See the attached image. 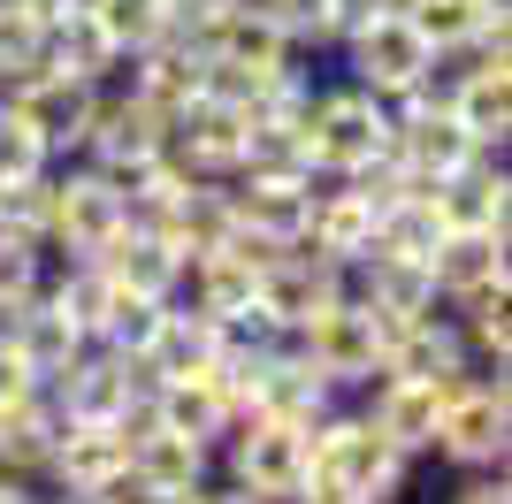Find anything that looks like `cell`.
I'll return each mask as SVG.
<instances>
[{
	"label": "cell",
	"instance_id": "obj_33",
	"mask_svg": "<svg viewBox=\"0 0 512 504\" xmlns=\"http://www.w3.org/2000/svg\"><path fill=\"white\" fill-rule=\"evenodd\" d=\"M245 8H260L299 54H314V62L329 54V16H321V0H245Z\"/></svg>",
	"mask_w": 512,
	"mask_h": 504
},
{
	"label": "cell",
	"instance_id": "obj_20",
	"mask_svg": "<svg viewBox=\"0 0 512 504\" xmlns=\"http://www.w3.org/2000/svg\"><path fill=\"white\" fill-rule=\"evenodd\" d=\"M398 16L421 31V46L444 62V54H467L474 39L490 31H512V0H406Z\"/></svg>",
	"mask_w": 512,
	"mask_h": 504
},
{
	"label": "cell",
	"instance_id": "obj_32",
	"mask_svg": "<svg viewBox=\"0 0 512 504\" xmlns=\"http://www.w3.org/2000/svg\"><path fill=\"white\" fill-rule=\"evenodd\" d=\"M46 168H54L46 138L23 123L16 107H0V191H8V184H31V176H46Z\"/></svg>",
	"mask_w": 512,
	"mask_h": 504
},
{
	"label": "cell",
	"instance_id": "obj_10",
	"mask_svg": "<svg viewBox=\"0 0 512 504\" xmlns=\"http://www.w3.org/2000/svg\"><path fill=\"white\" fill-rule=\"evenodd\" d=\"M344 291H352V275H344L337 260H321L314 245H283L253 283V298L268 306V321H276L283 336H299L306 321H314L321 306H337Z\"/></svg>",
	"mask_w": 512,
	"mask_h": 504
},
{
	"label": "cell",
	"instance_id": "obj_43",
	"mask_svg": "<svg viewBox=\"0 0 512 504\" xmlns=\"http://www.w3.org/2000/svg\"><path fill=\"white\" fill-rule=\"evenodd\" d=\"M46 504H54V497H46Z\"/></svg>",
	"mask_w": 512,
	"mask_h": 504
},
{
	"label": "cell",
	"instance_id": "obj_5",
	"mask_svg": "<svg viewBox=\"0 0 512 504\" xmlns=\"http://www.w3.org/2000/svg\"><path fill=\"white\" fill-rule=\"evenodd\" d=\"M214 482H237L268 504H299L306 497V428L245 413L230 436L214 443Z\"/></svg>",
	"mask_w": 512,
	"mask_h": 504
},
{
	"label": "cell",
	"instance_id": "obj_27",
	"mask_svg": "<svg viewBox=\"0 0 512 504\" xmlns=\"http://www.w3.org/2000/svg\"><path fill=\"white\" fill-rule=\"evenodd\" d=\"M207 54H214V62H230V69H253V77H276V69H291V62H314V54H299L260 8H237V16L207 39Z\"/></svg>",
	"mask_w": 512,
	"mask_h": 504
},
{
	"label": "cell",
	"instance_id": "obj_41",
	"mask_svg": "<svg viewBox=\"0 0 512 504\" xmlns=\"http://www.w3.org/2000/svg\"><path fill=\"white\" fill-rule=\"evenodd\" d=\"M299 504H360V497H344V489H306Z\"/></svg>",
	"mask_w": 512,
	"mask_h": 504
},
{
	"label": "cell",
	"instance_id": "obj_17",
	"mask_svg": "<svg viewBox=\"0 0 512 504\" xmlns=\"http://www.w3.org/2000/svg\"><path fill=\"white\" fill-rule=\"evenodd\" d=\"M115 466H130L123 428L115 420H69L62 436H54V459H46V497H85Z\"/></svg>",
	"mask_w": 512,
	"mask_h": 504
},
{
	"label": "cell",
	"instance_id": "obj_6",
	"mask_svg": "<svg viewBox=\"0 0 512 504\" xmlns=\"http://www.w3.org/2000/svg\"><path fill=\"white\" fill-rule=\"evenodd\" d=\"M329 62H337V77H352L360 92H375V100H406L413 84L436 69V54L421 46V31H413L398 8H383L375 23H360L352 39L329 46Z\"/></svg>",
	"mask_w": 512,
	"mask_h": 504
},
{
	"label": "cell",
	"instance_id": "obj_12",
	"mask_svg": "<svg viewBox=\"0 0 512 504\" xmlns=\"http://www.w3.org/2000/svg\"><path fill=\"white\" fill-rule=\"evenodd\" d=\"M428 207L444 230H497L512 237V168L505 153H474L467 168H451L428 184Z\"/></svg>",
	"mask_w": 512,
	"mask_h": 504
},
{
	"label": "cell",
	"instance_id": "obj_40",
	"mask_svg": "<svg viewBox=\"0 0 512 504\" xmlns=\"http://www.w3.org/2000/svg\"><path fill=\"white\" fill-rule=\"evenodd\" d=\"M207 504H268V497H253V489H237V482H207Z\"/></svg>",
	"mask_w": 512,
	"mask_h": 504
},
{
	"label": "cell",
	"instance_id": "obj_8",
	"mask_svg": "<svg viewBox=\"0 0 512 504\" xmlns=\"http://www.w3.org/2000/svg\"><path fill=\"white\" fill-rule=\"evenodd\" d=\"M153 390H161V375H153L146 359H123V352H107V344H85L69 367L46 375V398L62 405L69 420H115L130 398H153Z\"/></svg>",
	"mask_w": 512,
	"mask_h": 504
},
{
	"label": "cell",
	"instance_id": "obj_14",
	"mask_svg": "<svg viewBox=\"0 0 512 504\" xmlns=\"http://www.w3.org/2000/svg\"><path fill=\"white\" fill-rule=\"evenodd\" d=\"M314 184L321 176H230V207H237V230L268 237V245H299L306 237V214H314Z\"/></svg>",
	"mask_w": 512,
	"mask_h": 504
},
{
	"label": "cell",
	"instance_id": "obj_11",
	"mask_svg": "<svg viewBox=\"0 0 512 504\" xmlns=\"http://www.w3.org/2000/svg\"><path fill=\"white\" fill-rule=\"evenodd\" d=\"M329 405H337V390L314 375V359H306L291 336H283L276 352L245 359V413H260V420H291V428H314Z\"/></svg>",
	"mask_w": 512,
	"mask_h": 504
},
{
	"label": "cell",
	"instance_id": "obj_34",
	"mask_svg": "<svg viewBox=\"0 0 512 504\" xmlns=\"http://www.w3.org/2000/svg\"><path fill=\"white\" fill-rule=\"evenodd\" d=\"M46 54V16L23 0H0V69H31Z\"/></svg>",
	"mask_w": 512,
	"mask_h": 504
},
{
	"label": "cell",
	"instance_id": "obj_25",
	"mask_svg": "<svg viewBox=\"0 0 512 504\" xmlns=\"http://www.w3.org/2000/svg\"><path fill=\"white\" fill-rule=\"evenodd\" d=\"M153 420L176 428V436H199V443H222L237 428V413H230V398H222L214 367H199V375H169L161 390H153Z\"/></svg>",
	"mask_w": 512,
	"mask_h": 504
},
{
	"label": "cell",
	"instance_id": "obj_19",
	"mask_svg": "<svg viewBox=\"0 0 512 504\" xmlns=\"http://www.w3.org/2000/svg\"><path fill=\"white\" fill-rule=\"evenodd\" d=\"M130 474H138L153 497H169V489H207L214 482V443L176 436V428L146 420V428L130 436Z\"/></svg>",
	"mask_w": 512,
	"mask_h": 504
},
{
	"label": "cell",
	"instance_id": "obj_37",
	"mask_svg": "<svg viewBox=\"0 0 512 504\" xmlns=\"http://www.w3.org/2000/svg\"><path fill=\"white\" fill-rule=\"evenodd\" d=\"M39 390H46V382L31 375V367H23V352L8 344V336H0V413H16V405H31Z\"/></svg>",
	"mask_w": 512,
	"mask_h": 504
},
{
	"label": "cell",
	"instance_id": "obj_39",
	"mask_svg": "<svg viewBox=\"0 0 512 504\" xmlns=\"http://www.w3.org/2000/svg\"><path fill=\"white\" fill-rule=\"evenodd\" d=\"M0 504H46V482H31V474H8V466H0Z\"/></svg>",
	"mask_w": 512,
	"mask_h": 504
},
{
	"label": "cell",
	"instance_id": "obj_18",
	"mask_svg": "<svg viewBox=\"0 0 512 504\" xmlns=\"http://www.w3.org/2000/svg\"><path fill=\"white\" fill-rule=\"evenodd\" d=\"M85 260H100V268L138 298H176V283H184V252L161 230H138V222H123V230L107 237L100 252H85Z\"/></svg>",
	"mask_w": 512,
	"mask_h": 504
},
{
	"label": "cell",
	"instance_id": "obj_1",
	"mask_svg": "<svg viewBox=\"0 0 512 504\" xmlns=\"http://www.w3.org/2000/svg\"><path fill=\"white\" fill-rule=\"evenodd\" d=\"M413 482H421V459H406L352 398H337L306 428V489H344L360 504H413Z\"/></svg>",
	"mask_w": 512,
	"mask_h": 504
},
{
	"label": "cell",
	"instance_id": "obj_36",
	"mask_svg": "<svg viewBox=\"0 0 512 504\" xmlns=\"http://www.w3.org/2000/svg\"><path fill=\"white\" fill-rule=\"evenodd\" d=\"M444 504H512L505 466H467V474H459V482L444 489Z\"/></svg>",
	"mask_w": 512,
	"mask_h": 504
},
{
	"label": "cell",
	"instance_id": "obj_35",
	"mask_svg": "<svg viewBox=\"0 0 512 504\" xmlns=\"http://www.w3.org/2000/svg\"><path fill=\"white\" fill-rule=\"evenodd\" d=\"M39 283H46V252L16 245V237H0V314H8V306H23Z\"/></svg>",
	"mask_w": 512,
	"mask_h": 504
},
{
	"label": "cell",
	"instance_id": "obj_24",
	"mask_svg": "<svg viewBox=\"0 0 512 504\" xmlns=\"http://www.w3.org/2000/svg\"><path fill=\"white\" fill-rule=\"evenodd\" d=\"M39 62L62 69V77H77V84H115L123 77V54H115V39L92 23V8H62V16L46 23V54Z\"/></svg>",
	"mask_w": 512,
	"mask_h": 504
},
{
	"label": "cell",
	"instance_id": "obj_28",
	"mask_svg": "<svg viewBox=\"0 0 512 504\" xmlns=\"http://www.w3.org/2000/svg\"><path fill=\"white\" fill-rule=\"evenodd\" d=\"M39 291L54 298V306L77 321V336L92 344V336L107 329V306H115V291H123V283H115L100 260H46V283H39Z\"/></svg>",
	"mask_w": 512,
	"mask_h": 504
},
{
	"label": "cell",
	"instance_id": "obj_31",
	"mask_svg": "<svg viewBox=\"0 0 512 504\" xmlns=\"http://www.w3.org/2000/svg\"><path fill=\"white\" fill-rule=\"evenodd\" d=\"M161 306H169V298H138V291H115V306H107V329L92 336V344H107V352H123V359H146L153 329H161Z\"/></svg>",
	"mask_w": 512,
	"mask_h": 504
},
{
	"label": "cell",
	"instance_id": "obj_21",
	"mask_svg": "<svg viewBox=\"0 0 512 504\" xmlns=\"http://www.w3.org/2000/svg\"><path fill=\"white\" fill-rule=\"evenodd\" d=\"M352 291H360L383 321L436 314V275H428V260H406V252H383V245L352 268Z\"/></svg>",
	"mask_w": 512,
	"mask_h": 504
},
{
	"label": "cell",
	"instance_id": "obj_26",
	"mask_svg": "<svg viewBox=\"0 0 512 504\" xmlns=\"http://www.w3.org/2000/svg\"><path fill=\"white\" fill-rule=\"evenodd\" d=\"M153 230L169 237V245L184 252V260H192V252H214V245H222V237L237 230L230 184H214V176H192V184H184V191H176V199H169V214H161Z\"/></svg>",
	"mask_w": 512,
	"mask_h": 504
},
{
	"label": "cell",
	"instance_id": "obj_38",
	"mask_svg": "<svg viewBox=\"0 0 512 504\" xmlns=\"http://www.w3.org/2000/svg\"><path fill=\"white\" fill-rule=\"evenodd\" d=\"M321 16H329V46H337V39H352L360 23L383 16V0H321Z\"/></svg>",
	"mask_w": 512,
	"mask_h": 504
},
{
	"label": "cell",
	"instance_id": "obj_29",
	"mask_svg": "<svg viewBox=\"0 0 512 504\" xmlns=\"http://www.w3.org/2000/svg\"><path fill=\"white\" fill-rule=\"evenodd\" d=\"M214 359H222V344H214V321L169 298V306H161V329H153V344H146V367L169 382V375H199V367H214Z\"/></svg>",
	"mask_w": 512,
	"mask_h": 504
},
{
	"label": "cell",
	"instance_id": "obj_42",
	"mask_svg": "<svg viewBox=\"0 0 512 504\" xmlns=\"http://www.w3.org/2000/svg\"><path fill=\"white\" fill-rule=\"evenodd\" d=\"M153 504H207V489H169V497H153Z\"/></svg>",
	"mask_w": 512,
	"mask_h": 504
},
{
	"label": "cell",
	"instance_id": "obj_23",
	"mask_svg": "<svg viewBox=\"0 0 512 504\" xmlns=\"http://www.w3.org/2000/svg\"><path fill=\"white\" fill-rule=\"evenodd\" d=\"M428 275H436V306L459 298V291H474V283H497V275H512V237H497V230H444L436 252H428Z\"/></svg>",
	"mask_w": 512,
	"mask_h": 504
},
{
	"label": "cell",
	"instance_id": "obj_15",
	"mask_svg": "<svg viewBox=\"0 0 512 504\" xmlns=\"http://www.w3.org/2000/svg\"><path fill=\"white\" fill-rule=\"evenodd\" d=\"M299 245H314L321 260H337V268L352 275L367 252H375V207H367V199L344 184V176H321V184H314V214H306V237H299Z\"/></svg>",
	"mask_w": 512,
	"mask_h": 504
},
{
	"label": "cell",
	"instance_id": "obj_13",
	"mask_svg": "<svg viewBox=\"0 0 512 504\" xmlns=\"http://www.w3.org/2000/svg\"><path fill=\"white\" fill-rule=\"evenodd\" d=\"M245 130H253V115H245V107L192 100L184 115H169V153L192 168V176H214V184H230L237 168H245Z\"/></svg>",
	"mask_w": 512,
	"mask_h": 504
},
{
	"label": "cell",
	"instance_id": "obj_30",
	"mask_svg": "<svg viewBox=\"0 0 512 504\" xmlns=\"http://www.w3.org/2000/svg\"><path fill=\"white\" fill-rule=\"evenodd\" d=\"M92 23H100L107 39H115V54H138V46L169 39V0H92Z\"/></svg>",
	"mask_w": 512,
	"mask_h": 504
},
{
	"label": "cell",
	"instance_id": "obj_7",
	"mask_svg": "<svg viewBox=\"0 0 512 504\" xmlns=\"http://www.w3.org/2000/svg\"><path fill=\"white\" fill-rule=\"evenodd\" d=\"M123 222H130V207H123V191H115L107 168L54 161V245H46V260H85V252H100Z\"/></svg>",
	"mask_w": 512,
	"mask_h": 504
},
{
	"label": "cell",
	"instance_id": "obj_16",
	"mask_svg": "<svg viewBox=\"0 0 512 504\" xmlns=\"http://www.w3.org/2000/svg\"><path fill=\"white\" fill-rule=\"evenodd\" d=\"M123 84L138 92L146 107H161V115H184V107L207 92V54H199L192 39H153V46H138L123 62Z\"/></svg>",
	"mask_w": 512,
	"mask_h": 504
},
{
	"label": "cell",
	"instance_id": "obj_22",
	"mask_svg": "<svg viewBox=\"0 0 512 504\" xmlns=\"http://www.w3.org/2000/svg\"><path fill=\"white\" fill-rule=\"evenodd\" d=\"M0 336H8V344L23 352V367H31L39 382L54 375V367H69V359L85 352L77 321H69V314H62V306H54L46 291H31L23 306H8V314H0Z\"/></svg>",
	"mask_w": 512,
	"mask_h": 504
},
{
	"label": "cell",
	"instance_id": "obj_4",
	"mask_svg": "<svg viewBox=\"0 0 512 504\" xmlns=\"http://www.w3.org/2000/svg\"><path fill=\"white\" fill-rule=\"evenodd\" d=\"M306 153H314V176H352L360 161L390 153V100L360 92L352 77H321L314 115H306Z\"/></svg>",
	"mask_w": 512,
	"mask_h": 504
},
{
	"label": "cell",
	"instance_id": "obj_3",
	"mask_svg": "<svg viewBox=\"0 0 512 504\" xmlns=\"http://www.w3.org/2000/svg\"><path fill=\"white\" fill-rule=\"evenodd\" d=\"M306 359H314V375L337 390V398H352V390H367V382L383 375V352H390V321L367 306L360 291H344L337 306H321L314 321H306L299 336H291Z\"/></svg>",
	"mask_w": 512,
	"mask_h": 504
},
{
	"label": "cell",
	"instance_id": "obj_2",
	"mask_svg": "<svg viewBox=\"0 0 512 504\" xmlns=\"http://www.w3.org/2000/svg\"><path fill=\"white\" fill-rule=\"evenodd\" d=\"M436 459H444L451 474L512 459V375H497V367H467V375H459V390H451L444 413H436L428 466Z\"/></svg>",
	"mask_w": 512,
	"mask_h": 504
},
{
	"label": "cell",
	"instance_id": "obj_9",
	"mask_svg": "<svg viewBox=\"0 0 512 504\" xmlns=\"http://www.w3.org/2000/svg\"><path fill=\"white\" fill-rule=\"evenodd\" d=\"M467 375V367H459ZM459 375H375L367 390H352V405H360L375 428H383L406 459L428 466V443H436V413H444V398L459 390Z\"/></svg>",
	"mask_w": 512,
	"mask_h": 504
}]
</instances>
